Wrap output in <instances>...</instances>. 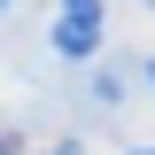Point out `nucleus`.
Here are the masks:
<instances>
[{"label":"nucleus","mask_w":155,"mask_h":155,"mask_svg":"<svg viewBox=\"0 0 155 155\" xmlns=\"http://www.w3.org/2000/svg\"><path fill=\"white\" fill-rule=\"evenodd\" d=\"M0 8H8V0H0Z\"/></svg>","instance_id":"obj_3"},{"label":"nucleus","mask_w":155,"mask_h":155,"mask_svg":"<svg viewBox=\"0 0 155 155\" xmlns=\"http://www.w3.org/2000/svg\"><path fill=\"white\" fill-rule=\"evenodd\" d=\"M54 155H78V147H54Z\"/></svg>","instance_id":"obj_2"},{"label":"nucleus","mask_w":155,"mask_h":155,"mask_svg":"<svg viewBox=\"0 0 155 155\" xmlns=\"http://www.w3.org/2000/svg\"><path fill=\"white\" fill-rule=\"evenodd\" d=\"M147 78H155V70H147Z\"/></svg>","instance_id":"obj_4"},{"label":"nucleus","mask_w":155,"mask_h":155,"mask_svg":"<svg viewBox=\"0 0 155 155\" xmlns=\"http://www.w3.org/2000/svg\"><path fill=\"white\" fill-rule=\"evenodd\" d=\"M93 47H101V0H62L54 8V54L85 62Z\"/></svg>","instance_id":"obj_1"}]
</instances>
